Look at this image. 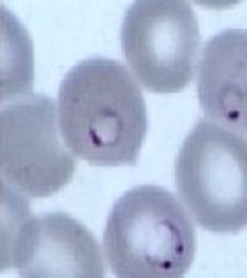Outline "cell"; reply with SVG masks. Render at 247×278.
Masks as SVG:
<instances>
[{"mask_svg": "<svg viewBox=\"0 0 247 278\" xmlns=\"http://www.w3.org/2000/svg\"><path fill=\"white\" fill-rule=\"evenodd\" d=\"M56 109L62 140L74 157L101 167L138 161L148 116L128 66L109 58L78 62L66 72Z\"/></svg>", "mask_w": 247, "mask_h": 278, "instance_id": "obj_1", "label": "cell"}, {"mask_svg": "<svg viewBox=\"0 0 247 278\" xmlns=\"http://www.w3.org/2000/svg\"><path fill=\"white\" fill-rule=\"evenodd\" d=\"M103 249L115 278H184L196 251L192 216L165 187H132L107 216Z\"/></svg>", "mask_w": 247, "mask_h": 278, "instance_id": "obj_2", "label": "cell"}, {"mask_svg": "<svg viewBox=\"0 0 247 278\" xmlns=\"http://www.w3.org/2000/svg\"><path fill=\"white\" fill-rule=\"evenodd\" d=\"M175 187L189 216L206 231L247 229V136L200 120L177 153Z\"/></svg>", "mask_w": 247, "mask_h": 278, "instance_id": "obj_3", "label": "cell"}, {"mask_svg": "<svg viewBox=\"0 0 247 278\" xmlns=\"http://www.w3.org/2000/svg\"><path fill=\"white\" fill-rule=\"evenodd\" d=\"M120 42L130 72L151 93H179L198 72L200 25L187 0H134Z\"/></svg>", "mask_w": 247, "mask_h": 278, "instance_id": "obj_4", "label": "cell"}, {"mask_svg": "<svg viewBox=\"0 0 247 278\" xmlns=\"http://www.w3.org/2000/svg\"><path fill=\"white\" fill-rule=\"evenodd\" d=\"M74 154L66 149L58 109L44 95H23L0 109V175L29 198H46L72 179Z\"/></svg>", "mask_w": 247, "mask_h": 278, "instance_id": "obj_5", "label": "cell"}, {"mask_svg": "<svg viewBox=\"0 0 247 278\" xmlns=\"http://www.w3.org/2000/svg\"><path fill=\"white\" fill-rule=\"evenodd\" d=\"M19 278H105L101 247L87 227L62 212L27 216L2 245L0 268Z\"/></svg>", "mask_w": 247, "mask_h": 278, "instance_id": "obj_6", "label": "cell"}, {"mask_svg": "<svg viewBox=\"0 0 247 278\" xmlns=\"http://www.w3.org/2000/svg\"><path fill=\"white\" fill-rule=\"evenodd\" d=\"M198 99L206 120L247 136V31L212 35L198 62Z\"/></svg>", "mask_w": 247, "mask_h": 278, "instance_id": "obj_7", "label": "cell"}, {"mask_svg": "<svg viewBox=\"0 0 247 278\" xmlns=\"http://www.w3.org/2000/svg\"><path fill=\"white\" fill-rule=\"evenodd\" d=\"M194 4L204 6V9H212V11H225L231 9V6H237L243 0H192Z\"/></svg>", "mask_w": 247, "mask_h": 278, "instance_id": "obj_8", "label": "cell"}]
</instances>
